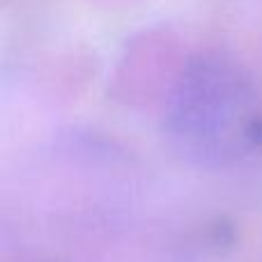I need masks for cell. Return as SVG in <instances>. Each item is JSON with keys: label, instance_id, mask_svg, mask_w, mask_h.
<instances>
[{"label": "cell", "instance_id": "1", "mask_svg": "<svg viewBox=\"0 0 262 262\" xmlns=\"http://www.w3.org/2000/svg\"><path fill=\"white\" fill-rule=\"evenodd\" d=\"M170 124L191 152L230 159L258 143L262 120L251 88L232 69L198 64L182 76Z\"/></svg>", "mask_w": 262, "mask_h": 262}]
</instances>
